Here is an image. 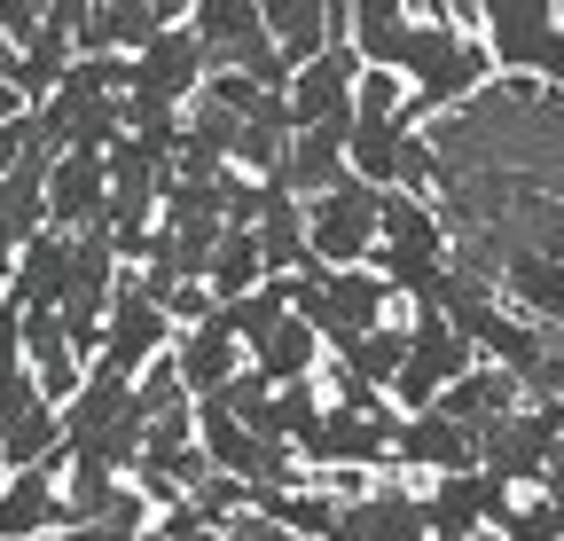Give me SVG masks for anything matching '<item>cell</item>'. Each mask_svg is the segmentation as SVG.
Returning a JSON list of instances; mask_svg holds the SVG:
<instances>
[{
  "label": "cell",
  "mask_w": 564,
  "mask_h": 541,
  "mask_svg": "<svg viewBox=\"0 0 564 541\" xmlns=\"http://www.w3.org/2000/svg\"><path fill=\"white\" fill-rule=\"evenodd\" d=\"M478 24H486V63L541 79L549 95L564 87V32H556V9H549V0H486Z\"/></svg>",
  "instance_id": "6da1fadb"
},
{
  "label": "cell",
  "mask_w": 564,
  "mask_h": 541,
  "mask_svg": "<svg viewBox=\"0 0 564 541\" xmlns=\"http://www.w3.org/2000/svg\"><path fill=\"white\" fill-rule=\"evenodd\" d=\"M556 432H564V409H510L494 432H478V463L494 487H541L556 495Z\"/></svg>",
  "instance_id": "7a4b0ae2"
},
{
  "label": "cell",
  "mask_w": 564,
  "mask_h": 541,
  "mask_svg": "<svg viewBox=\"0 0 564 541\" xmlns=\"http://www.w3.org/2000/svg\"><path fill=\"white\" fill-rule=\"evenodd\" d=\"M400 329H408V346H400V369H392V392H384V400H392L400 416H415V409H432L455 377H470L478 354H470V337L440 329L432 314H408Z\"/></svg>",
  "instance_id": "3957f363"
},
{
  "label": "cell",
  "mask_w": 564,
  "mask_h": 541,
  "mask_svg": "<svg viewBox=\"0 0 564 541\" xmlns=\"http://www.w3.org/2000/svg\"><path fill=\"white\" fill-rule=\"evenodd\" d=\"M369 244H377V188L345 173L306 205V259L322 275H337V267H369Z\"/></svg>",
  "instance_id": "277c9868"
},
{
  "label": "cell",
  "mask_w": 564,
  "mask_h": 541,
  "mask_svg": "<svg viewBox=\"0 0 564 541\" xmlns=\"http://www.w3.org/2000/svg\"><path fill=\"white\" fill-rule=\"evenodd\" d=\"M204 87V55L188 40V24H165L141 55L118 63V102H150V110H188V95Z\"/></svg>",
  "instance_id": "5b68a950"
},
{
  "label": "cell",
  "mask_w": 564,
  "mask_h": 541,
  "mask_svg": "<svg viewBox=\"0 0 564 541\" xmlns=\"http://www.w3.org/2000/svg\"><path fill=\"white\" fill-rule=\"evenodd\" d=\"M392 432H400V409L377 400V409H322V432L299 447V470H377L392 463Z\"/></svg>",
  "instance_id": "8992f818"
},
{
  "label": "cell",
  "mask_w": 564,
  "mask_h": 541,
  "mask_svg": "<svg viewBox=\"0 0 564 541\" xmlns=\"http://www.w3.org/2000/svg\"><path fill=\"white\" fill-rule=\"evenodd\" d=\"M165 346H173L165 314L141 299V291H133V275L118 267V291H110V314H102V337H95V369H110V377H126V385H133L141 369L165 354Z\"/></svg>",
  "instance_id": "52a82bcc"
},
{
  "label": "cell",
  "mask_w": 564,
  "mask_h": 541,
  "mask_svg": "<svg viewBox=\"0 0 564 541\" xmlns=\"http://www.w3.org/2000/svg\"><path fill=\"white\" fill-rule=\"evenodd\" d=\"M352 79H361V55H352L345 40H329L306 72H291V87H282L291 133H345V118H352Z\"/></svg>",
  "instance_id": "ba28073f"
},
{
  "label": "cell",
  "mask_w": 564,
  "mask_h": 541,
  "mask_svg": "<svg viewBox=\"0 0 564 541\" xmlns=\"http://www.w3.org/2000/svg\"><path fill=\"white\" fill-rule=\"evenodd\" d=\"M415 510H423V541H478L502 526L510 495L486 470H447V479H432V495H415Z\"/></svg>",
  "instance_id": "9c48e42d"
},
{
  "label": "cell",
  "mask_w": 564,
  "mask_h": 541,
  "mask_svg": "<svg viewBox=\"0 0 564 541\" xmlns=\"http://www.w3.org/2000/svg\"><path fill=\"white\" fill-rule=\"evenodd\" d=\"M165 24H181V0H102V9H79L70 55H141Z\"/></svg>",
  "instance_id": "30bf717a"
},
{
  "label": "cell",
  "mask_w": 564,
  "mask_h": 541,
  "mask_svg": "<svg viewBox=\"0 0 564 541\" xmlns=\"http://www.w3.org/2000/svg\"><path fill=\"white\" fill-rule=\"evenodd\" d=\"M259 32L282 55V72H306L329 40H345V17L329 0H259Z\"/></svg>",
  "instance_id": "8fae6325"
},
{
  "label": "cell",
  "mask_w": 564,
  "mask_h": 541,
  "mask_svg": "<svg viewBox=\"0 0 564 541\" xmlns=\"http://www.w3.org/2000/svg\"><path fill=\"white\" fill-rule=\"evenodd\" d=\"M63 283H70V236H32L17 259H9V283H0V306H9L17 322L24 314H55V299H63Z\"/></svg>",
  "instance_id": "7c38bea8"
},
{
  "label": "cell",
  "mask_w": 564,
  "mask_h": 541,
  "mask_svg": "<svg viewBox=\"0 0 564 541\" xmlns=\"http://www.w3.org/2000/svg\"><path fill=\"white\" fill-rule=\"evenodd\" d=\"M322 541H423V510L408 487H369V495H337V518Z\"/></svg>",
  "instance_id": "4fadbf2b"
},
{
  "label": "cell",
  "mask_w": 564,
  "mask_h": 541,
  "mask_svg": "<svg viewBox=\"0 0 564 541\" xmlns=\"http://www.w3.org/2000/svg\"><path fill=\"white\" fill-rule=\"evenodd\" d=\"M47 236H95L102 228V158H47Z\"/></svg>",
  "instance_id": "5bb4252c"
},
{
  "label": "cell",
  "mask_w": 564,
  "mask_h": 541,
  "mask_svg": "<svg viewBox=\"0 0 564 541\" xmlns=\"http://www.w3.org/2000/svg\"><path fill=\"white\" fill-rule=\"evenodd\" d=\"M243 236H251V251H259V275H267V283H282V275H299V267H314V259H306V205H299V196H282L274 181H267L259 220H251Z\"/></svg>",
  "instance_id": "9a60e30c"
},
{
  "label": "cell",
  "mask_w": 564,
  "mask_h": 541,
  "mask_svg": "<svg viewBox=\"0 0 564 541\" xmlns=\"http://www.w3.org/2000/svg\"><path fill=\"white\" fill-rule=\"evenodd\" d=\"M392 463L447 479V470H470V463H478V440H470L463 424H447L440 409H415V416H400V432H392Z\"/></svg>",
  "instance_id": "2e32d148"
},
{
  "label": "cell",
  "mask_w": 564,
  "mask_h": 541,
  "mask_svg": "<svg viewBox=\"0 0 564 541\" xmlns=\"http://www.w3.org/2000/svg\"><path fill=\"white\" fill-rule=\"evenodd\" d=\"M165 361H173V377H181V392H188V409H196V400H212V392H220V385L243 369V354H236V346H228V337L212 329V322L181 329L173 346H165Z\"/></svg>",
  "instance_id": "e0dca14e"
},
{
  "label": "cell",
  "mask_w": 564,
  "mask_h": 541,
  "mask_svg": "<svg viewBox=\"0 0 564 541\" xmlns=\"http://www.w3.org/2000/svg\"><path fill=\"white\" fill-rule=\"evenodd\" d=\"M432 409H440L447 424H463V432L478 440V432H494V424H502L510 409H525V400H518V385H510V377H494V369L478 361L470 377H455V385H447V392L432 400Z\"/></svg>",
  "instance_id": "ac0fdd59"
},
{
  "label": "cell",
  "mask_w": 564,
  "mask_h": 541,
  "mask_svg": "<svg viewBox=\"0 0 564 541\" xmlns=\"http://www.w3.org/2000/svg\"><path fill=\"white\" fill-rule=\"evenodd\" d=\"M345 47L361 55V72H392L400 79V55H408V9L400 0H361L345 17Z\"/></svg>",
  "instance_id": "d6986e66"
},
{
  "label": "cell",
  "mask_w": 564,
  "mask_h": 541,
  "mask_svg": "<svg viewBox=\"0 0 564 541\" xmlns=\"http://www.w3.org/2000/svg\"><path fill=\"white\" fill-rule=\"evenodd\" d=\"M314 361H322V346H314L306 322H274L259 346L243 354V369H251L267 392H282V385H314Z\"/></svg>",
  "instance_id": "ffe728a7"
},
{
  "label": "cell",
  "mask_w": 564,
  "mask_h": 541,
  "mask_svg": "<svg viewBox=\"0 0 564 541\" xmlns=\"http://www.w3.org/2000/svg\"><path fill=\"white\" fill-rule=\"evenodd\" d=\"M40 533H55V463L0 479V541H40Z\"/></svg>",
  "instance_id": "44dd1931"
},
{
  "label": "cell",
  "mask_w": 564,
  "mask_h": 541,
  "mask_svg": "<svg viewBox=\"0 0 564 541\" xmlns=\"http://www.w3.org/2000/svg\"><path fill=\"white\" fill-rule=\"evenodd\" d=\"M282 142H291V110H282V95H259L251 110H243V126H236V173L243 181H274V165H282Z\"/></svg>",
  "instance_id": "7402d4cb"
},
{
  "label": "cell",
  "mask_w": 564,
  "mask_h": 541,
  "mask_svg": "<svg viewBox=\"0 0 564 541\" xmlns=\"http://www.w3.org/2000/svg\"><path fill=\"white\" fill-rule=\"evenodd\" d=\"M259 283H267V275H259L251 236H243V228H220V244L204 251V299L228 306V299H243V291H259Z\"/></svg>",
  "instance_id": "603a6c76"
},
{
  "label": "cell",
  "mask_w": 564,
  "mask_h": 541,
  "mask_svg": "<svg viewBox=\"0 0 564 541\" xmlns=\"http://www.w3.org/2000/svg\"><path fill=\"white\" fill-rule=\"evenodd\" d=\"M274 322H291V314H282V283H259V291H243V299H228V306H212V329H220L236 354H251Z\"/></svg>",
  "instance_id": "cb8c5ba5"
},
{
  "label": "cell",
  "mask_w": 564,
  "mask_h": 541,
  "mask_svg": "<svg viewBox=\"0 0 564 541\" xmlns=\"http://www.w3.org/2000/svg\"><path fill=\"white\" fill-rule=\"evenodd\" d=\"M502 541H564V502L556 495H533V502H510L502 526H494Z\"/></svg>",
  "instance_id": "d4e9b609"
},
{
  "label": "cell",
  "mask_w": 564,
  "mask_h": 541,
  "mask_svg": "<svg viewBox=\"0 0 564 541\" xmlns=\"http://www.w3.org/2000/svg\"><path fill=\"white\" fill-rule=\"evenodd\" d=\"M220 533H228V541H291L282 526H267V518H251V510H243V518H228Z\"/></svg>",
  "instance_id": "484cf974"
},
{
  "label": "cell",
  "mask_w": 564,
  "mask_h": 541,
  "mask_svg": "<svg viewBox=\"0 0 564 541\" xmlns=\"http://www.w3.org/2000/svg\"><path fill=\"white\" fill-rule=\"evenodd\" d=\"M0 377H17V314L0 306Z\"/></svg>",
  "instance_id": "4316f807"
},
{
  "label": "cell",
  "mask_w": 564,
  "mask_h": 541,
  "mask_svg": "<svg viewBox=\"0 0 564 541\" xmlns=\"http://www.w3.org/2000/svg\"><path fill=\"white\" fill-rule=\"evenodd\" d=\"M0 283H9V259H0Z\"/></svg>",
  "instance_id": "83f0119b"
},
{
  "label": "cell",
  "mask_w": 564,
  "mask_h": 541,
  "mask_svg": "<svg viewBox=\"0 0 564 541\" xmlns=\"http://www.w3.org/2000/svg\"><path fill=\"white\" fill-rule=\"evenodd\" d=\"M204 541H228V533H204Z\"/></svg>",
  "instance_id": "f1b7e54d"
}]
</instances>
